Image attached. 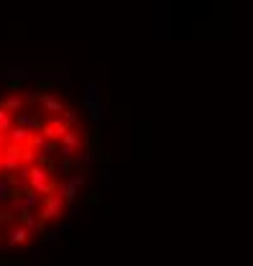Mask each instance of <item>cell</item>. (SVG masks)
Listing matches in <instances>:
<instances>
[{
    "label": "cell",
    "mask_w": 253,
    "mask_h": 266,
    "mask_svg": "<svg viewBox=\"0 0 253 266\" xmlns=\"http://www.w3.org/2000/svg\"><path fill=\"white\" fill-rule=\"evenodd\" d=\"M62 215H64V202L59 195H49V197L41 200V220H39L41 225L54 223V220H59Z\"/></svg>",
    "instance_id": "1"
},
{
    "label": "cell",
    "mask_w": 253,
    "mask_h": 266,
    "mask_svg": "<svg viewBox=\"0 0 253 266\" xmlns=\"http://www.w3.org/2000/svg\"><path fill=\"white\" fill-rule=\"evenodd\" d=\"M82 136H80V131H74V128H69L64 136H62V141H59L56 146H59V156H62L64 161H72V156L77 154V151H82Z\"/></svg>",
    "instance_id": "2"
},
{
    "label": "cell",
    "mask_w": 253,
    "mask_h": 266,
    "mask_svg": "<svg viewBox=\"0 0 253 266\" xmlns=\"http://www.w3.org/2000/svg\"><path fill=\"white\" fill-rule=\"evenodd\" d=\"M5 238H8V246L18 248V251H26L34 235L28 233L23 225H18V223H16V225H8V228H5Z\"/></svg>",
    "instance_id": "3"
},
{
    "label": "cell",
    "mask_w": 253,
    "mask_h": 266,
    "mask_svg": "<svg viewBox=\"0 0 253 266\" xmlns=\"http://www.w3.org/2000/svg\"><path fill=\"white\" fill-rule=\"evenodd\" d=\"M49 182H54V179H51V172H49L46 167L34 164L31 169H28V187H31V189L43 187V184H49Z\"/></svg>",
    "instance_id": "4"
},
{
    "label": "cell",
    "mask_w": 253,
    "mask_h": 266,
    "mask_svg": "<svg viewBox=\"0 0 253 266\" xmlns=\"http://www.w3.org/2000/svg\"><path fill=\"white\" fill-rule=\"evenodd\" d=\"M31 138H34V133L26 131V128H21V126H13V128L5 133V141H8L10 146H18V149L28 146V143H31Z\"/></svg>",
    "instance_id": "5"
},
{
    "label": "cell",
    "mask_w": 253,
    "mask_h": 266,
    "mask_svg": "<svg viewBox=\"0 0 253 266\" xmlns=\"http://www.w3.org/2000/svg\"><path fill=\"white\" fill-rule=\"evenodd\" d=\"M13 126H21V128H26V131H31V133H36V131H41V118L39 115H31V113H16L13 115Z\"/></svg>",
    "instance_id": "6"
},
{
    "label": "cell",
    "mask_w": 253,
    "mask_h": 266,
    "mask_svg": "<svg viewBox=\"0 0 253 266\" xmlns=\"http://www.w3.org/2000/svg\"><path fill=\"white\" fill-rule=\"evenodd\" d=\"M39 102L43 105V110L46 113H51V115H62L64 110H67V105L62 100H59L56 95H51V92H43V95H39Z\"/></svg>",
    "instance_id": "7"
},
{
    "label": "cell",
    "mask_w": 253,
    "mask_h": 266,
    "mask_svg": "<svg viewBox=\"0 0 253 266\" xmlns=\"http://www.w3.org/2000/svg\"><path fill=\"white\" fill-rule=\"evenodd\" d=\"M16 184H18V179L13 174H0V202H8L13 197Z\"/></svg>",
    "instance_id": "8"
},
{
    "label": "cell",
    "mask_w": 253,
    "mask_h": 266,
    "mask_svg": "<svg viewBox=\"0 0 253 266\" xmlns=\"http://www.w3.org/2000/svg\"><path fill=\"white\" fill-rule=\"evenodd\" d=\"M95 161V151H90V149H82V151H77L72 156V167H82V169H90V164Z\"/></svg>",
    "instance_id": "9"
},
{
    "label": "cell",
    "mask_w": 253,
    "mask_h": 266,
    "mask_svg": "<svg viewBox=\"0 0 253 266\" xmlns=\"http://www.w3.org/2000/svg\"><path fill=\"white\" fill-rule=\"evenodd\" d=\"M0 108H3L5 113H10V115H16V113L23 110V100H21V95H8V97L0 100Z\"/></svg>",
    "instance_id": "10"
},
{
    "label": "cell",
    "mask_w": 253,
    "mask_h": 266,
    "mask_svg": "<svg viewBox=\"0 0 253 266\" xmlns=\"http://www.w3.org/2000/svg\"><path fill=\"white\" fill-rule=\"evenodd\" d=\"M87 179H90V169H80V174H74L72 179H69V184L80 189V187H84V184H87Z\"/></svg>",
    "instance_id": "11"
},
{
    "label": "cell",
    "mask_w": 253,
    "mask_h": 266,
    "mask_svg": "<svg viewBox=\"0 0 253 266\" xmlns=\"http://www.w3.org/2000/svg\"><path fill=\"white\" fill-rule=\"evenodd\" d=\"M13 128V115L10 113H5L3 108H0V133H3V136H5V133Z\"/></svg>",
    "instance_id": "12"
},
{
    "label": "cell",
    "mask_w": 253,
    "mask_h": 266,
    "mask_svg": "<svg viewBox=\"0 0 253 266\" xmlns=\"http://www.w3.org/2000/svg\"><path fill=\"white\" fill-rule=\"evenodd\" d=\"M21 100H23V108H31V105H36V102H39V92L36 90H26L21 95Z\"/></svg>",
    "instance_id": "13"
},
{
    "label": "cell",
    "mask_w": 253,
    "mask_h": 266,
    "mask_svg": "<svg viewBox=\"0 0 253 266\" xmlns=\"http://www.w3.org/2000/svg\"><path fill=\"white\" fill-rule=\"evenodd\" d=\"M59 118H62V121H64V123H67V126L72 128L74 123H77V118H80V113L74 110V108H67V110H64L62 115H59Z\"/></svg>",
    "instance_id": "14"
},
{
    "label": "cell",
    "mask_w": 253,
    "mask_h": 266,
    "mask_svg": "<svg viewBox=\"0 0 253 266\" xmlns=\"http://www.w3.org/2000/svg\"><path fill=\"white\" fill-rule=\"evenodd\" d=\"M0 223H3L5 228L8 225H16L18 223V215H13L10 210H0Z\"/></svg>",
    "instance_id": "15"
},
{
    "label": "cell",
    "mask_w": 253,
    "mask_h": 266,
    "mask_svg": "<svg viewBox=\"0 0 253 266\" xmlns=\"http://www.w3.org/2000/svg\"><path fill=\"white\" fill-rule=\"evenodd\" d=\"M84 100H97V82L84 85Z\"/></svg>",
    "instance_id": "16"
},
{
    "label": "cell",
    "mask_w": 253,
    "mask_h": 266,
    "mask_svg": "<svg viewBox=\"0 0 253 266\" xmlns=\"http://www.w3.org/2000/svg\"><path fill=\"white\" fill-rule=\"evenodd\" d=\"M13 264H28V259L26 256H13V259L0 256V266H13Z\"/></svg>",
    "instance_id": "17"
},
{
    "label": "cell",
    "mask_w": 253,
    "mask_h": 266,
    "mask_svg": "<svg viewBox=\"0 0 253 266\" xmlns=\"http://www.w3.org/2000/svg\"><path fill=\"white\" fill-rule=\"evenodd\" d=\"M62 233H64V228H59V230H43L41 238H43V243H51V241L56 238V235H62Z\"/></svg>",
    "instance_id": "18"
},
{
    "label": "cell",
    "mask_w": 253,
    "mask_h": 266,
    "mask_svg": "<svg viewBox=\"0 0 253 266\" xmlns=\"http://www.w3.org/2000/svg\"><path fill=\"white\" fill-rule=\"evenodd\" d=\"M54 87V82H49V80H41V82H36V92H43V90H51Z\"/></svg>",
    "instance_id": "19"
},
{
    "label": "cell",
    "mask_w": 253,
    "mask_h": 266,
    "mask_svg": "<svg viewBox=\"0 0 253 266\" xmlns=\"http://www.w3.org/2000/svg\"><path fill=\"white\" fill-rule=\"evenodd\" d=\"M84 202H87V205H97V202H100V192H92V195L87 197Z\"/></svg>",
    "instance_id": "20"
},
{
    "label": "cell",
    "mask_w": 253,
    "mask_h": 266,
    "mask_svg": "<svg viewBox=\"0 0 253 266\" xmlns=\"http://www.w3.org/2000/svg\"><path fill=\"white\" fill-rule=\"evenodd\" d=\"M69 169H72V161H64V159H62V164H59V172H62V174H67Z\"/></svg>",
    "instance_id": "21"
},
{
    "label": "cell",
    "mask_w": 253,
    "mask_h": 266,
    "mask_svg": "<svg viewBox=\"0 0 253 266\" xmlns=\"http://www.w3.org/2000/svg\"><path fill=\"white\" fill-rule=\"evenodd\" d=\"M5 146H8V141H5V136L0 133V156H3V151H5Z\"/></svg>",
    "instance_id": "22"
}]
</instances>
